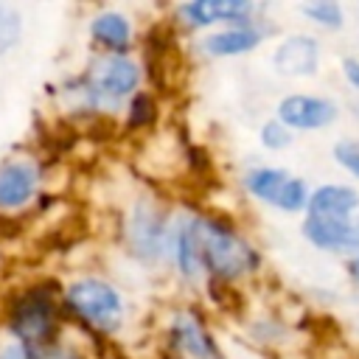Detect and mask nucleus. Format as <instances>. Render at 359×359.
<instances>
[{"instance_id":"obj_1","label":"nucleus","mask_w":359,"mask_h":359,"mask_svg":"<svg viewBox=\"0 0 359 359\" xmlns=\"http://www.w3.org/2000/svg\"><path fill=\"white\" fill-rule=\"evenodd\" d=\"M194 233L202 266L219 278H238L244 272H252L261 261L258 252L227 224H219L213 219H194Z\"/></svg>"},{"instance_id":"obj_2","label":"nucleus","mask_w":359,"mask_h":359,"mask_svg":"<svg viewBox=\"0 0 359 359\" xmlns=\"http://www.w3.org/2000/svg\"><path fill=\"white\" fill-rule=\"evenodd\" d=\"M67 303L84 323H90L93 328H101V331H115L123 320V303H121L118 292L95 278L76 280L67 289Z\"/></svg>"},{"instance_id":"obj_3","label":"nucleus","mask_w":359,"mask_h":359,"mask_svg":"<svg viewBox=\"0 0 359 359\" xmlns=\"http://www.w3.org/2000/svg\"><path fill=\"white\" fill-rule=\"evenodd\" d=\"M137 84V67L126 56H104L98 59L84 81V93L90 101L101 104H115L123 95H129Z\"/></svg>"},{"instance_id":"obj_4","label":"nucleus","mask_w":359,"mask_h":359,"mask_svg":"<svg viewBox=\"0 0 359 359\" xmlns=\"http://www.w3.org/2000/svg\"><path fill=\"white\" fill-rule=\"evenodd\" d=\"M53 325H56V306L45 289L25 292L11 309V331L22 339V345L53 339Z\"/></svg>"},{"instance_id":"obj_5","label":"nucleus","mask_w":359,"mask_h":359,"mask_svg":"<svg viewBox=\"0 0 359 359\" xmlns=\"http://www.w3.org/2000/svg\"><path fill=\"white\" fill-rule=\"evenodd\" d=\"M278 121L289 129H325L337 121V104L323 95H286L278 104Z\"/></svg>"},{"instance_id":"obj_6","label":"nucleus","mask_w":359,"mask_h":359,"mask_svg":"<svg viewBox=\"0 0 359 359\" xmlns=\"http://www.w3.org/2000/svg\"><path fill=\"white\" fill-rule=\"evenodd\" d=\"M129 244L140 258H157L165 247V224L151 202H137L129 219Z\"/></svg>"},{"instance_id":"obj_7","label":"nucleus","mask_w":359,"mask_h":359,"mask_svg":"<svg viewBox=\"0 0 359 359\" xmlns=\"http://www.w3.org/2000/svg\"><path fill=\"white\" fill-rule=\"evenodd\" d=\"M272 62L283 76H314L320 65V45L314 36H306V34L286 36L278 45Z\"/></svg>"},{"instance_id":"obj_8","label":"nucleus","mask_w":359,"mask_h":359,"mask_svg":"<svg viewBox=\"0 0 359 359\" xmlns=\"http://www.w3.org/2000/svg\"><path fill=\"white\" fill-rule=\"evenodd\" d=\"M359 210V194L348 185H320L306 208V216L311 219H334L345 222Z\"/></svg>"},{"instance_id":"obj_9","label":"nucleus","mask_w":359,"mask_h":359,"mask_svg":"<svg viewBox=\"0 0 359 359\" xmlns=\"http://www.w3.org/2000/svg\"><path fill=\"white\" fill-rule=\"evenodd\" d=\"M36 171L25 160L6 163L0 168V208H20L34 196Z\"/></svg>"},{"instance_id":"obj_10","label":"nucleus","mask_w":359,"mask_h":359,"mask_svg":"<svg viewBox=\"0 0 359 359\" xmlns=\"http://www.w3.org/2000/svg\"><path fill=\"white\" fill-rule=\"evenodd\" d=\"M252 11V3L244 0H196L180 8L188 25H210L216 20H241Z\"/></svg>"},{"instance_id":"obj_11","label":"nucleus","mask_w":359,"mask_h":359,"mask_svg":"<svg viewBox=\"0 0 359 359\" xmlns=\"http://www.w3.org/2000/svg\"><path fill=\"white\" fill-rule=\"evenodd\" d=\"M174 342H177L180 351H185V353H191L196 359H219V351H216L213 339L199 325V320L191 317V314H177V320H174Z\"/></svg>"},{"instance_id":"obj_12","label":"nucleus","mask_w":359,"mask_h":359,"mask_svg":"<svg viewBox=\"0 0 359 359\" xmlns=\"http://www.w3.org/2000/svg\"><path fill=\"white\" fill-rule=\"evenodd\" d=\"M261 42V31L252 25H236L227 31H219L213 36L205 39V50L213 56H236V53H247Z\"/></svg>"},{"instance_id":"obj_13","label":"nucleus","mask_w":359,"mask_h":359,"mask_svg":"<svg viewBox=\"0 0 359 359\" xmlns=\"http://www.w3.org/2000/svg\"><path fill=\"white\" fill-rule=\"evenodd\" d=\"M289 174L286 171H280V168H255V171H250L247 174V191L252 194V196H258L261 202H266V205H275V208H280V202H283V194H286V188H289Z\"/></svg>"},{"instance_id":"obj_14","label":"nucleus","mask_w":359,"mask_h":359,"mask_svg":"<svg viewBox=\"0 0 359 359\" xmlns=\"http://www.w3.org/2000/svg\"><path fill=\"white\" fill-rule=\"evenodd\" d=\"M90 31H93V36H95L101 45H107L109 50H123V48H129V39H132L129 20H126L123 14H118V11H104V14H98V17L93 20Z\"/></svg>"},{"instance_id":"obj_15","label":"nucleus","mask_w":359,"mask_h":359,"mask_svg":"<svg viewBox=\"0 0 359 359\" xmlns=\"http://www.w3.org/2000/svg\"><path fill=\"white\" fill-rule=\"evenodd\" d=\"M174 252H177V264L182 269V275L194 278L202 269L199 261V250H196V233H194V219H182L174 230Z\"/></svg>"},{"instance_id":"obj_16","label":"nucleus","mask_w":359,"mask_h":359,"mask_svg":"<svg viewBox=\"0 0 359 359\" xmlns=\"http://www.w3.org/2000/svg\"><path fill=\"white\" fill-rule=\"evenodd\" d=\"M303 14H306L311 22H317V25H323V28H331V31L342 28V22H345L342 6H339V3H331V0L309 3V6H303Z\"/></svg>"},{"instance_id":"obj_17","label":"nucleus","mask_w":359,"mask_h":359,"mask_svg":"<svg viewBox=\"0 0 359 359\" xmlns=\"http://www.w3.org/2000/svg\"><path fill=\"white\" fill-rule=\"evenodd\" d=\"M20 31H22L20 14H17L11 6H3V3H0V53L11 50V48L17 45Z\"/></svg>"},{"instance_id":"obj_18","label":"nucleus","mask_w":359,"mask_h":359,"mask_svg":"<svg viewBox=\"0 0 359 359\" xmlns=\"http://www.w3.org/2000/svg\"><path fill=\"white\" fill-rule=\"evenodd\" d=\"M25 356L28 359H81L76 351H70L67 345L56 342V339H45V342H31L25 345Z\"/></svg>"},{"instance_id":"obj_19","label":"nucleus","mask_w":359,"mask_h":359,"mask_svg":"<svg viewBox=\"0 0 359 359\" xmlns=\"http://www.w3.org/2000/svg\"><path fill=\"white\" fill-rule=\"evenodd\" d=\"M261 143L266 149H286L292 143V129L280 121H269L261 126Z\"/></svg>"},{"instance_id":"obj_20","label":"nucleus","mask_w":359,"mask_h":359,"mask_svg":"<svg viewBox=\"0 0 359 359\" xmlns=\"http://www.w3.org/2000/svg\"><path fill=\"white\" fill-rule=\"evenodd\" d=\"M334 157L345 171L359 177V140H339L334 146Z\"/></svg>"},{"instance_id":"obj_21","label":"nucleus","mask_w":359,"mask_h":359,"mask_svg":"<svg viewBox=\"0 0 359 359\" xmlns=\"http://www.w3.org/2000/svg\"><path fill=\"white\" fill-rule=\"evenodd\" d=\"M154 118V104L149 95H135L132 101V123L140 126V123H149Z\"/></svg>"},{"instance_id":"obj_22","label":"nucleus","mask_w":359,"mask_h":359,"mask_svg":"<svg viewBox=\"0 0 359 359\" xmlns=\"http://www.w3.org/2000/svg\"><path fill=\"white\" fill-rule=\"evenodd\" d=\"M348 252L359 255V216L351 219V241H348Z\"/></svg>"},{"instance_id":"obj_23","label":"nucleus","mask_w":359,"mask_h":359,"mask_svg":"<svg viewBox=\"0 0 359 359\" xmlns=\"http://www.w3.org/2000/svg\"><path fill=\"white\" fill-rule=\"evenodd\" d=\"M0 359H28V356H25V345H8V348L0 353Z\"/></svg>"},{"instance_id":"obj_24","label":"nucleus","mask_w":359,"mask_h":359,"mask_svg":"<svg viewBox=\"0 0 359 359\" xmlns=\"http://www.w3.org/2000/svg\"><path fill=\"white\" fill-rule=\"evenodd\" d=\"M345 76H348V81L359 90V62H353V59H351V62H345Z\"/></svg>"},{"instance_id":"obj_25","label":"nucleus","mask_w":359,"mask_h":359,"mask_svg":"<svg viewBox=\"0 0 359 359\" xmlns=\"http://www.w3.org/2000/svg\"><path fill=\"white\" fill-rule=\"evenodd\" d=\"M348 275H351V278L359 283V255H353V258L348 261Z\"/></svg>"}]
</instances>
